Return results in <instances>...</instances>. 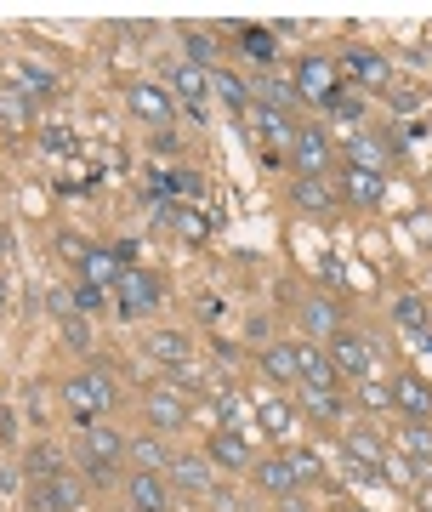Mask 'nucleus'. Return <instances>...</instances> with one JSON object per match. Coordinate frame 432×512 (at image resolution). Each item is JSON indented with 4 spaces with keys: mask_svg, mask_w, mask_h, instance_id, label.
Returning a JSON list of instances; mask_svg holds the SVG:
<instances>
[{
    "mask_svg": "<svg viewBox=\"0 0 432 512\" xmlns=\"http://www.w3.org/2000/svg\"><path fill=\"white\" fill-rule=\"evenodd\" d=\"M126 433L114 421H86L80 427V467H86L91 484H108V478L126 467Z\"/></svg>",
    "mask_w": 432,
    "mask_h": 512,
    "instance_id": "nucleus-1",
    "label": "nucleus"
},
{
    "mask_svg": "<svg viewBox=\"0 0 432 512\" xmlns=\"http://www.w3.org/2000/svg\"><path fill=\"white\" fill-rule=\"evenodd\" d=\"M63 404L74 410V421L86 427V421L108 416V410H120V382H114V370H80V376H69L63 382Z\"/></svg>",
    "mask_w": 432,
    "mask_h": 512,
    "instance_id": "nucleus-2",
    "label": "nucleus"
},
{
    "mask_svg": "<svg viewBox=\"0 0 432 512\" xmlns=\"http://www.w3.org/2000/svg\"><path fill=\"white\" fill-rule=\"evenodd\" d=\"M324 359H330V365H336V376H342V382H364V376H381L376 370V348H370V342H364V330H336V336H330V342H324Z\"/></svg>",
    "mask_w": 432,
    "mask_h": 512,
    "instance_id": "nucleus-3",
    "label": "nucleus"
},
{
    "mask_svg": "<svg viewBox=\"0 0 432 512\" xmlns=\"http://www.w3.org/2000/svg\"><path fill=\"white\" fill-rule=\"evenodd\" d=\"M143 421H148V433H182V427H188V421H194V404L182 399L177 387L171 382H160V387H148L143 393Z\"/></svg>",
    "mask_w": 432,
    "mask_h": 512,
    "instance_id": "nucleus-4",
    "label": "nucleus"
},
{
    "mask_svg": "<svg viewBox=\"0 0 432 512\" xmlns=\"http://www.w3.org/2000/svg\"><path fill=\"white\" fill-rule=\"evenodd\" d=\"M160 302H165V291L148 268H126L120 285H114V313H120V319H148Z\"/></svg>",
    "mask_w": 432,
    "mask_h": 512,
    "instance_id": "nucleus-5",
    "label": "nucleus"
},
{
    "mask_svg": "<svg viewBox=\"0 0 432 512\" xmlns=\"http://www.w3.org/2000/svg\"><path fill=\"white\" fill-rule=\"evenodd\" d=\"M126 109L137 114L143 126L171 131V120H177V97H171V86H160V80H131L126 86Z\"/></svg>",
    "mask_w": 432,
    "mask_h": 512,
    "instance_id": "nucleus-6",
    "label": "nucleus"
},
{
    "mask_svg": "<svg viewBox=\"0 0 432 512\" xmlns=\"http://www.w3.org/2000/svg\"><path fill=\"white\" fill-rule=\"evenodd\" d=\"M80 507H86V484L74 473L35 478L29 484V512H80Z\"/></svg>",
    "mask_w": 432,
    "mask_h": 512,
    "instance_id": "nucleus-7",
    "label": "nucleus"
},
{
    "mask_svg": "<svg viewBox=\"0 0 432 512\" xmlns=\"http://www.w3.org/2000/svg\"><path fill=\"white\" fill-rule=\"evenodd\" d=\"M205 456H211L216 473H251L256 467V444L245 439V433H234V427H216L211 439H205Z\"/></svg>",
    "mask_w": 432,
    "mask_h": 512,
    "instance_id": "nucleus-8",
    "label": "nucleus"
},
{
    "mask_svg": "<svg viewBox=\"0 0 432 512\" xmlns=\"http://www.w3.org/2000/svg\"><path fill=\"white\" fill-rule=\"evenodd\" d=\"M387 387H393V410L404 421H432V387L421 376L398 370V376H387Z\"/></svg>",
    "mask_w": 432,
    "mask_h": 512,
    "instance_id": "nucleus-9",
    "label": "nucleus"
},
{
    "mask_svg": "<svg viewBox=\"0 0 432 512\" xmlns=\"http://www.w3.org/2000/svg\"><path fill=\"white\" fill-rule=\"evenodd\" d=\"M296 382L313 387V393H342L336 365H330V359H324V348H313V342H296Z\"/></svg>",
    "mask_w": 432,
    "mask_h": 512,
    "instance_id": "nucleus-10",
    "label": "nucleus"
},
{
    "mask_svg": "<svg viewBox=\"0 0 432 512\" xmlns=\"http://www.w3.org/2000/svg\"><path fill=\"white\" fill-rule=\"evenodd\" d=\"M165 478H171V490H182V495H211L216 490V467H211V456H205V450L177 456Z\"/></svg>",
    "mask_w": 432,
    "mask_h": 512,
    "instance_id": "nucleus-11",
    "label": "nucleus"
},
{
    "mask_svg": "<svg viewBox=\"0 0 432 512\" xmlns=\"http://www.w3.org/2000/svg\"><path fill=\"white\" fill-rule=\"evenodd\" d=\"M126 507L131 512H171V478L165 473H131L126 478Z\"/></svg>",
    "mask_w": 432,
    "mask_h": 512,
    "instance_id": "nucleus-12",
    "label": "nucleus"
},
{
    "mask_svg": "<svg viewBox=\"0 0 432 512\" xmlns=\"http://www.w3.org/2000/svg\"><path fill=\"white\" fill-rule=\"evenodd\" d=\"M387 194H393V188H387L381 171H359V165H347V171H342V200H353L359 211H376Z\"/></svg>",
    "mask_w": 432,
    "mask_h": 512,
    "instance_id": "nucleus-13",
    "label": "nucleus"
},
{
    "mask_svg": "<svg viewBox=\"0 0 432 512\" xmlns=\"http://www.w3.org/2000/svg\"><path fill=\"white\" fill-rule=\"evenodd\" d=\"M290 160L302 177H324V165H330V137L319 126H302L296 131V143H290Z\"/></svg>",
    "mask_w": 432,
    "mask_h": 512,
    "instance_id": "nucleus-14",
    "label": "nucleus"
},
{
    "mask_svg": "<svg viewBox=\"0 0 432 512\" xmlns=\"http://www.w3.org/2000/svg\"><path fill=\"white\" fill-rule=\"evenodd\" d=\"M211 97H216V103H222L228 114H245V109L256 103L251 80H245V74H234V69H222V63L211 69Z\"/></svg>",
    "mask_w": 432,
    "mask_h": 512,
    "instance_id": "nucleus-15",
    "label": "nucleus"
},
{
    "mask_svg": "<svg viewBox=\"0 0 432 512\" xmlns=\"http://www.w3.org/2000/svg\"><path fill=\"white\" fill-rule=\"evenodd\" d=\"M342 450H347V461H359V473H381V467H387V444H381L370 427H347Z\"/></svg>",
    "mask_w": 432,
    "mask_h": 512,
    "instance_id": "nucleus-16",
    "label": "nucleus"
},
{
    "mask_svg": "<svg viewBox=\"0 0 432 512\" xmlns=\"http://www.w3.org/2000/svg\"><path fill=\"white\" fill-rule=\"evenodd\" d=\"M126 461H131V473H171V444L160 439V433H143V439H131L126 444Z\"/></svg>",
    "mask_w": 432,
    "mask_h": 512,
    "instance_id": "nucleus-17",
    "label": "nucleus"
},
{
    "mask_svg": "<svg viewBox=\"0 0 432 512\" xmlns=\"http://www.w3.org/2000/svg\"><path fill=\"white\" fill-rule=\"evenodd\" d=\"M171 97H177V103H188V109H205V103H211V74L205 69H194V63H177V69H171Z\"/></svg>",
    "mask_w": 432,
    "mask_h": 512,
    "instance_id": "nucleus-18",
    "label": "nucleus"
},
{
    "mask_svg": "<svg viewBox=\"0 0 432 512\" xmlns=\"http://www.w3.org/2000/svg\"><path fill=\"white\" fill-rule=\"evenodd\" d=\"M302 330L307 336H319V342H330L336 330H342V308H336V296H307L302 302Z\"/></svg>",
    "mask_w": 432,
    "mask_h": 512,
    "instance_id": "nucleus-19",
    "label": "nucleus"
},
{
    "mask_svg": "<svg viewBox=\"0 0 432 512\" xmlns=\"http://www.w3.org/2000/svg\"><path fill=\"white\" fill-rule=\"evenodd\" d=\"M120 274H126V268H120V256L103 251V245H91L86 262H80V285H91V291H114Z\"/></svg>",
    "mask_w": 432,
    "mask_h": 512,
    "instance_id": "nucleus-20",
    "label": "nucleus"
},
{
    "mask_svg": "<svg viewBox=\"0 0 432 512\" xmlns=\"http://www.w3.org/2000/svg\"><path fill=\"white\" fill-rule=\"evenodd\" d=\"M296 92L313 97V103H330V97H336V74H330L324 57H302V69H296Z\"/></svg>",
    "mask_w": 432,
    "mask_h": 512,
    "instance_id": "nucleus-21",
    "label": "nucleus"
},
{
    "mask_svg": "<svg viewBox=\"0 0 432 512\" xmlns=\"http://www.w3.org/2000/svg\"><path fill=\"white\" fill-rule=\"evenodd\" d=\"M393 325L404 330V336H427L432 330V308H427V296L421 291H404L393 302Z\"/></svg>",
    "mask_w": 432,
    "mask_h": 512,
    "instance_id": "nucleus-22",
    "label": "nucleus"
},
{
    "mask_svg": "<svg viewBox=\"0 0 432 512\" xmlns=\"http://www.w3.org/2000/svg\"><path fill=\"white\" fill-rule=\"evenodd\" d=\"M148 353H154L165 370H182L188 365V353H194V342H188L182 330H148Z\"/></svg>",
    "mask_w": 432,
    "mask_h": 512,
    "instance_id": "nucleus-23",
    "label": "nucleus"
},
{
    "mask_svg": "<svg viewBox=\"0 0 432 512\" xmlns=\"http://www.w3.org/2000/svg\"><path fill=\"white\" fill-rule=\"evenodd\" d=\"M262 376L273 387H296V342H268L262 348Z\"/></svg>",
    "mask_w": 432,
    "mask_h": 512,
    "instance_id": "nucleus-24",
    "label": "nucleus"
},
{
    "mask_svg": "<svg viewBox=\"0 0 432 512\" xmlns=\"http://www.w3.org/2000/svg\"><path fill=\"white\" fill-rule=\"evenodd\" d=\"M302 416L319 421V427H342L347 404H342V393H313V387H302Z\"/></svg>",
    "mask_w": 432,
    "mask_h": 512,
    "instance_id": "nucleus-25",
    "label": "nucleus"
},
{
    "mask_svg": "<svg viewBox=\"0 0 432 512\" xmlns=\"http://www.w3.org/2000/svg\"><path fill=\"white\" fill-rule=\"evenodd\" d=\"M251 478H256V484H262L268 495H290V490H302V484H296V473H290V461H285V456L256 461V467H251Z\"/></svg>",
    "mask_w": 432,
    "mask_h": 512,
    "instance_id": "nucleus-26",
    "label": "nucleus"
},
{
    "mask_svg": "<svg viewBox=\"0 0 432 512\" xmlns=\"http://www.w3.org/2000/svg\"><path fill=\"white\" fill-rule=\"evenodd\" d=\"M239 46H245V57H251L262 74H268L273 57H279V35H273V29H239Z\"/></svg>",
    "mask_w": 432,
    "mask_h": 512,
    "instance_id": "nucleus-27",
    "label": "nucleus"
},
{
    "mask_svg": "<svg viewBox=\"0 0 432 512\" xmlns=\"http://www.w3.org/2000/svg\"><path fill=\"white\" fill-rule=\"evenodd\" d=\"M296 205H302L307 217H324V211L336 205V194H330L324 177H296Z\"/></svg>",
    "mask_w": 432,
    "mask_h": 512,
    "instance_id": "nucleus-28",
    "label": "nucleus"
},
{
    "mask_svg": "<svg viewBox=\"0 0 432 512\" xmlns=\"http://www.w3.org/2000/svg\"><path fill=\"white\" fill-rule=\"evenodd\" d=\"M347 69L359 74L364 86H387V80H393V69H387L376 52H364V46H353V52H347Z\"/></svg>",
    "mask_w": 432,
    "mask_h": 512,
    "instance_id": "nucleus-29",
    "label": "nucleus"
},
{
    "mask_svg": "<svg viewBox=\"0 0 432 512\" xmlns=\"http://www.w3.org/2000/svg\"><path fill=\"white\" fill-rule=\"evenodd\" d=\"M256 97H268L273 114H290L296 103H302V92L290 86V80H279V74H262V86H256Z\"/></svg>",
    "mask_w": 432,
    "mask_h": 512,
    "instance_id": "nucleus-30",
    "label": "nucleus"
},
{
    "mask_svg": "<svg viewBox=\"0 0 432 512\" xmlns=\"http://www.w3.org/2000/svg\"><path fill=\"white\" fill-rule=\"evenodd\" d=\"M398 450L432 461V421H404V427H398Z\"/></svg>",
    "mask_w": 432,
    "mask_h": 512,
    "instance_id": "nucleus-31",
    "label": "nucleus"
},
{
    "mask_svg": "<svg viewBox=\"0 0 432 512\" xmlns=\"http://www.w3.org/2000/svg\"><path fill=\"white\" fill-rule=\"evenodd\" d=\"M182 52H188L182 63H194V69H205V74L216 69V40H211V35H199V29H188V35H182Z\"/></svg>",
    "mask_w": 432,
    "mask_h": 512,
    "instance_id": "nucleus-32",
    "label": "nucleus"
},
{
    "mask_svg": "<svg viewBox=\"0 0 432 512\" xmlns=\"http://www.w3.org/2000/svg\"><path fill=\"white\" fill-rule=\"evenodd\" d=\"M347 165H359V171H381V165H387V148H381L376 137H353V143H347Z\"/></svg>",
    "mask_w": 432,
    "mask_h": 512,
    "instance_id": "nucleus-33",
    "label": "nucleus"
},
{
    "mask_svg": "<svg viewBox=\"0 0 432 512\" xmlns=\"http://www.w3.org/2000/svg\"><path fill=\"white\" fill-rule=\"evenodd\" d=\"M12 80H18L29 97H52V92H57V74L35 69V63H18V69H12Z\"/></svg>",
    "mask_w": 432,
    "mask_h": 512,
    "instance_id": "nucleus-34",
    "label": "nucleus"
},
{
    "mask_svg": "<svg viewBox=\"0 0 432 512\" xmlns=\"http://www.w3.org/2000/svg\"><path fill=\"white\" fill-rule=\"evenodd\" d=\"M171 228H177L188 245H205V239H211V222L199 217V211H182V205H171Z\"/></svg>",
    "mask_w": 432,
    "mask_h": 512,
    "instance_id": "nucleus-35",
    "label": "nucleus"
},
{
    "mask_svg": "<svg viewBox=\"0 0 432 512\" xmlns=\"http://www.w3.org/2000/svg\"><path fill=\"white\" fill-rule=\"evenodd\" d=\"M262 427H268L273 439H290V427H296V410L279 399H262Z\"/></svg>",
    "mask_w": 432,
    "mask_h": 512,
    "instance_id": "nucleus-36",
    "label": "nucleus"
},
{
    "mask_svg": "<svg viewBox=\"0 0 432 512\" xmlns=\"http://www.w3.org/2000/svg\"><path fill=\"white\" fill-rule=\"evenodd\" d=\"M353 387H359L364 410H393V387H387V376H364V382H353Z\"/></svg>",
    "mask_w": 432,
    "mask_h": 512,
    "instance_id": "nucleus-37",
    "label": "nucleus"
},
{
    "mask_svg": "<svg viewBox=\"0 0 432 512\" xmlns=\"http://www.w3.org/2000/svg\"><path fill=\"white\" fill-rule=\"evenodd\" d=\"M63 348H69V353H91V319H86V313L63 319Z\"/></svg>",
    "mask_w": 432,
    "mask_h": 512,
    "instance_id": "nucleus-38",
    "label": "nucleus"
},
{
    "mask_svg": "<svg viewBox=\"0 0 432 512\" xmlns=\"http://www.w3.org/2000/svg\"><path fill=\"white\" fill-rule=\"evenodd\" d=\"M0 120H6V126H29V120H35L29 97L23 92H0Z\"/></svg>",
    "mask_w": 432,
    "mask_h": 512,
    "instance_id": "nucleus-39",
    "label": "nucleus"
},
{
    "mask_svg": "<svg viewBox=\"0 0 432 512\" xmlns=\"http://www.w3.org/2000/svg\"><path fill=\"white\" fill-rule=\"evenodd\" d=\"M262 137H268V143H296L290 120H285V114H273V109H262Z\"/></svg>",
    "mask_w": 432,
    "mask_h": 512,
    "instance_id": "nucleus-40",
    "label": "nucleus"
},
{
    "mask_svg": "<svg viewBox=\"0 0 432 512\" xmlns=\"http://www.w3.org/2000/svg\"><path fill=\"white\" fill-rule=\"evenodd\" d=\"M290 461V473H296V484H319V456H307V450H296V456H285Z\"/></svg>",
    "mask_w": 432,
    "mask_h": 512,
    "instance_id": "nucleus-41",
    "label": "nucleus"
},
{
    "mask_svg": "<svg viewBox=\"0 0 432 512\" xmlns=\"http://www.w3.org/2000/svg\"><path fill=\"white\" fill-rule=\"evenodd\" d=\"M86 251H91V245L80 234H57V256H63V262H74V268H80V262H86Z\"/></svg>",
    "mask_w": 432,
    "mask_h": 512,
    "instance_id": "nucleus-42",
    "label": "nucleus"
},
{
    "mask_svg": "<svg viewBox=\"0 0 432 512\" xmlns=\"http://www.w3.org/2000/svg\"><path fill=\"white\" fill-rule=\"evenodd\" d=\"M319 279L330 285V291H342V285H347V268L336 262V256H324V262H319Z\"/></svg>",
    "mask_w": 432,
    "mask_h": 512,
    "instance_id": "nucleus-43",
    "label": "nucleus"
},
{
    "mask_svg": "<svg viewBox=\"0 0 432 512\" xmlns=\"http://www.w3.org/2000/svg\"><path fill=\"white\" fill-rule=\"evenodd\" d=\"M279 512H313V501L302 490H290V495H279Z\"/></svg>",
    "mask_w": 432,
    "mask_h": 512,
    "instance_id": "nucleus-44",
    "label": "nucleus"
},
{
    "mask_svg": "<svg viewBox=\"0 0 432 512\" xmlns=\"http://www.w3.org/2000/svg\"><path fill=\"white\" fill-rule=\"evenodd\" d=\"M415 507L432 512V484H415Z\"/></svg>",
    "mask_w": 432,
    "mask_h": 512,
    "instance_id": "nucleus-45",
    "label": "nucleus"
},
{
    "mask_svg": "<svg viewBox=\"0 0 432 512\" xmlns=\"http://www.w3.org/2000/svg\"><path fill=\"white\" fill-rule=\"evenodd\" d=\"M342 512H376V507H342Z\"/></svg>",
    "mask_w": 432,
    "mask_h": 512,
    "instance_id": "nucleus-46",
    "label": "nucleus"
},
{
    "mask_svg": "<svg viewBox=\"0 0 432 512\" xmlns=\"http://www.w3.org/2000/svg\"><path fill=\"white\" fill-rule=\"evenodd\" d=\"M0 302H6V274H0Z\"/></svg>",
    "mask_w": 432,
    "mask_h": 512,
    "instance_id": "nucleus-47",
    "label": "nucleus"
}]
</instances>
